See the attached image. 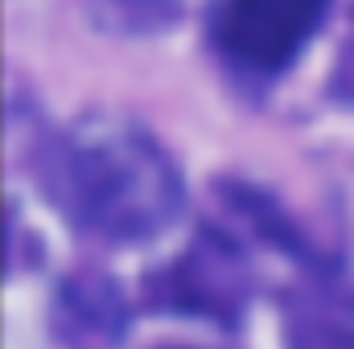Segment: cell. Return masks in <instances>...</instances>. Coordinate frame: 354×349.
Instances as JSON below:
<instances>
[{
	"label": "cell",
	"instance_id": "obj_1",
	"mask_svg": "<svg viewBox=\"0 0 354 349\" xmlns=\"http://www.w3.org/2000/svg\"><path fill=\"white\" fill-rule=\"evenodd\" d=\"M54 206L107 243H145L177 218L181 181L153 136L120 119L75 123L46 157Z\"/></svg>",
	"mask_w": 354,
	"mask_h": 349
},
{
	"label": "cell",
	"instance_id": "obj_2",
	"mask_svg": "<svg viewBox=\"0 0 354 349\" xmlns=\"http://www.w3.org/2000/svg\"><path fill=\"white\" fill-rule=\"evenodd\" d=\"M322 8L326 0H227L223 50L252 70H280L305 46Z\"/></svg>",
	"mask_w": 354,
	"mask_h": 349
},
{
	"label": "cell",
	"instance_id": "obj_3",
	"mask_svg": "<svg viewBox=\"0 0 354 349\" xmlns=\"http://www.w3.org/2000/svg\"><path fill=\"white\" fill-rule=\"evenodd\" d=\"M243 300V267L227 251V243H198L185 259L174 263L165 275V304L181 312L231 321Z\"/></svg>",
	"mask_w": 354,
	"mask_h": 349
},
{
	"label": "cell",
	"instance_id": "obj_4",
	"mask_svg": "<svg viewBox=\"0 0 354 349\" xmlns=\"http://www.w3.org/2000/svg\"><path fill=\"white\" fill-rule=\"evenodd\" d=\"M284 349H354V288L346 279H305L284 300Z\"/></svg>",
	"mask_w": 354,
	"mask_h": 349
},
{
	"label": "cell",
	"instance_id": "obj_5",
	"mask_svg": "<svg viewBox=\"0 0 354 349\" xmlns=\"http://www.w3.org/2000/svg\"><path fill=\"white\" fill-rule=\"evenodd\" d=\"M58 321L62 329L75 337V346H99L111 349L115 333H120V304H115V292L107 283H75L66 288L62 296V308H58Z\"/></svg>",
	"mask_w": 354,
	"mask_h": 349
}]
</instances>
